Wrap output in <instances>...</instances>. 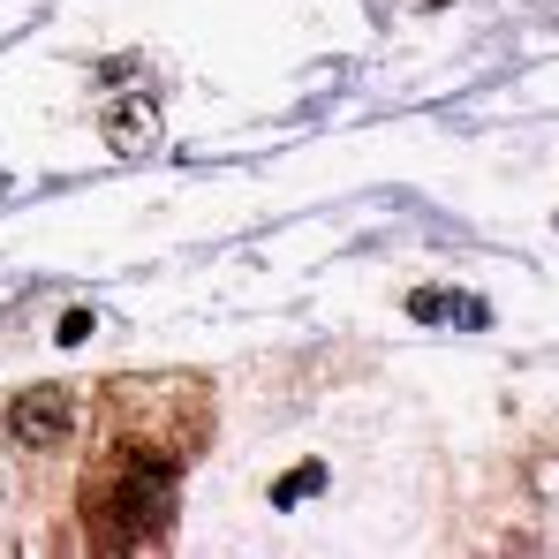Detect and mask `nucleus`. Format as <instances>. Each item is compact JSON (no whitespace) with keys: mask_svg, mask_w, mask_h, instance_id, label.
Here are the masks:
<instances>
[{"mask_svg":"<svg viewBox=\"0 0 559 559\" xmlns=\"http://www.w3.org/2000/svg\"><path fill=\"white\" fill-rule=\"evenodd\" d=\"M212 439V378L144 371L92 401V462L76 484L84 552H167L182 476Z\"/></svg>","mask_w":559,"mask_h":559,"instance_id":"nucleus-1","label":"nucleus"},{"mask_svg":"<svg viewBox=\"0 0 559 559\" xmlns=\"http://www.w3.org/2000/svg\"><path fill=\"white\" fill-rule=\"evenodd\" d=\"M76 424H84L76 385H23V393L0 401V431H8V447L31 454V462L69 454V447H76Z\"/></svg>","mask_w":559,"mask_h":559,"instance_id":"nucleus-2","label":"nucleus"},{"mask_svg":"<svg viewBox=\"0 0 559 559\" xmlns=\"http://www.w3.org/2000/svg\"><path fill=\"white\" fill-rule=\"evenodd\" d=\"M159 136V92H129L106 106V144L114 152H144Z\"/></svg>","mask_w":559,"mask_h":559,"instance_id":"nucleus-3","label":"nucleus"},{"mask_svg":"<svg viewBox=\"0 0 559 559\" xmlns=\"http://www.w3.org/2000/svg\"><path fill=\"white\" fill-rule=\"evenodd\" d=\"M408 310H416V318H462V325H484V302H468V295H447V287H424V295H408Z\"/></svg>","mask_w":559,"mask_h":559,"instance_id":"nucleus-4","label":"nucleus"}]
</instances>
